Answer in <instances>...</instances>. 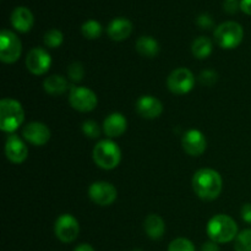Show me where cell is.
<instances>
[{
  "label": "cell",
  "mask_w": 251,
  "mask_h": 251,
  "mask_svg": "<svg viewBox=\"0 0 251 251\" xmlns=\"http://www.w3.org/2000/svg\"><path fill=\"white\" fill-rule=\"evenodd\" d=\"M222 176L211 168H202L194 174L193 188L196 195L206 201H212L222 191Z\"/></svg>",
  "instance_id": "cell-1"
},
{
  "label": "cell",
  "mask_w": 251,
  "mask_h": 251,
  "mask_svg": "<svg viewBox=\"0 0 251 251\" xmlns=\"http://www.w3.org/2000/svg\"><path fill=\"white\" fill-rule=\"evenodd\" d=\"M207 235L212 242L225 244L238 237V226L232 217L227 215H216L208 222Z\"/></svg>",
  "instance_id": "cell-2"
},
{
  "label": "cell",
  "mask_w": 251,
  "mask_h": 251,
  "mask_svg": "<svg viewBox=\"0 0 251 251\" xmlns=\"http://www.w3.org/2000/svg\"><path fill=\"white\" fill-rule=\"evenodd\" d=\"M25 112L19 100L4 98L0 102V129L5 132H14L24 123Z\"/></svg>",
  "instance_id": "cell-3"
},
{
  "label": "cell",
  "mask_w": 251,
  "mask_h": 251,
  "mask_svg": "<svg viewBox=\"0 0 251 251\" xmlns=\"http://www.w3.org/2000/svg\"><path fill=\"white\" fill-rule=\"evenodd\" d=\"M93 159L100 168L112 171L122 161V151L112 140H102L93 149Z\"/></svg>",
  "instance_id": "cell-4"
},
{
  "label": "cell",
  "mask_w": 251,
  "mask_h": 251,
  "mask_svg": "<svg viewBox=\"0 0 251 251\" xmlns=\"http://www.w3.org/2000/svg\"><path fill=\"white\" fill-rule=\"evenodd\" d=\"M244 29L238 22L227 21L221 24L215 31L216 43L223 49H234L242 43Z\"/></svg>",
  "instance_id": "cell-5"
},
{
  "label": "cell",
  "mask_w": 251,
  "mask_h": 251,
  "mask_svg": "<svg viewBox=\"0 0 251 251\" xmlns=\"http://www.w3.org/2000/svg\"><path fill=\"white\" fill-rule=\"evenodd\" d=\"M22 51V44L19 37L9 29L0 32V60L5 64H12L19 60Z\"/></svg>",
  "instance_id": "cell-6"
},
{
  "label": "cell",
  "mask_w": 251,
  "mask_h": 251,
  "mask_svg": "<svg viewBox=\"0 0 251 251\" xmlns=\"http://www.w3.org/2000/svg\"><path fill=\"white\" fill-rule=\"evenodd\" d=\"M69 102H70L71 107L75 110L87 113L97 107L98 98L96 93L90 88L71 86Z\"/></svg>",
  "instance_id": "cell-7"
},
{
  "label": "cell",
  "mask_w": 251,
  "mask_h": 251,
  "mask_svg": "<svg viewBox=\"0 0 251 251\" xmlns=\"http://www.w3.org/2000/svg\"><path fill=\"white\" fill-rule=\"evenodd\" d=\"M195 76L189 69L179 68L172 71L167 80V86L169 91L176 95H186L195 86Z\"/></svg>",
  "instance_id": "cell-8"
},
{
  "label": "cell",
  "mask_w": 251,
  "mask_h": 251,
  "mask_svg": "<svg viewBox=\"0 0 251 251\" xmlns=\"http://www.w3.org/2000/svg\"><path fill=\"white\" fill-rule=\"evenodd\" d=\"M88 196L100 206H109L117 200L118 191L113 184L108 181H96L88 189Z\"/></svg>",
  "instance_id": "cell-9"
},
{
  "label": "cell",
  "mask_w": 251,
  "mask_h": 251,
  "mask_svg": "<svg viewBox=\"0 0 251 251\" xmlns=\"http://www.w3.org/2000/svg\"><path fill=\"white\" fill-rule=\"evenodd\" d=\"M54 230H55L56 238L60 242L71 243L78 237L80 226H78L77 220L74 216L65 213L56 220Z\"/></svg>",
  "instance_id": "cell-10"
},
{
  "label": "cell",
  "mask_w": 251,
  "mask_h": 251,
  "mask_svg": "<svg viewBox=\"0 0 251 251\" xmlns=\"http://www.w3.org/2000/svg\"><path fill=\"white\" fill-rule=\"evenodd\" d=\"M51 56L43 48H33L26 58V66L33 75H44L50 69Z\"/></svg>",
  "instance_id": "cell-11"
},
{
  "label": "cell",
  "mask_w": 251,
  "mask_h": 251,
  "mask_svg": "<svg viewBox=\"0 0 251 251\" xmlns=\"http://www.w3.org/2000/svg\"><path fill=\"white\" fill-rule=\"evenodd\" d=\"M22 136L34 146H44L50 140V130L43 123L32 122L24 127Z\"/></svg>",
  "instance_id": "cell-12"
},
{
  "label": "cell",
  "mask_w": 251,
  "mask_h": 251,
  "mask_svg": "<svg viewBox=\"0 0 251 251\" xmlns=\"http://www.w3.org/2000/svg\"><path fill=\"white\" fill-rule=\"evenodd\" d=\"M183 149L188 154L193 157L201 156L207 149V141L205 135L199 130H189L183 137Z\"/></svg>",
  "instance_id": "cell-13"
},
{
  "label": "cell",
  "mask_w": 251,
  "mask_h": 251,
  "mask_svg": "<svg viewBox=\"0 0 251 251\" xmlns=\"http://www.w3.org/2000/svg\"><path fill=\"white\" fill-rule=\"evenodd\" d=\"M5 154L10 162L19 164L27 159L28 149L17 135H10L5 144Z\"/></svg>",
  "instance_id": "cell-14"
},
{
  "label": "cell",
  "mask_w": 251,
  "mask_h": 251,
  "mask_svg": "<svg viewBox=\"0 0 251 251\" xmlns=\"http://www.w3.org/2000/svg\"><path fill=\"white\" fill-rule=\"evenodd\" d=\"M136 110L145 119H156L163 112V105L153 96H142L136 102Z\"/></svg>",
  "instance_id": "cell-15"
},
{
  "label": "cell",
  "mask_w": 251,
  "mask_h": 251,
  "mask_svg": "<svg viewBox=\"0 0 251 251\" xmlns=\"http://www.w3.org/2000/svg\"><path fill=\"white\" fill-rule=\"evenodd\" d=\"M10 20H11L12 27L21 33L31 31V28L33 27V15H32L31 10L25 6L16 7L12 11Z\"/></svg>",
  "instance_id": "cell-16"
},
{
  "label": "cell",
  "mask_w": 251,
  "mask_h": 251,
  "mask_svg": "<svg viewBox=\"0 0 251 251\" xmlns=\"http://www.w3.org/2000/svg\"><path fill=\"white\" fill-rule=\"evenodd\" d=\"M127 120L120 113H113L105 118L103 123V131L108 137H119L126 131Z\"/></svg>",
  "instance_id": "cell-17"
},
{
  "label": "cell",
  "mask_w": 251,
  "mask_h": 251,
  "mask_svg": "<svg viewBox=\"0 0 251 251\" xmlns=\"http://www.w3.org/2000/svg\"><path fill=\"white\" fill-rule=\"evenodd\" d=\"M108 36L113 39V41H124L127 37L131 34L132 32V24L127 19L124 17H118L114 19L109 25H108Z\"/></svg>",
  "instance_id": "cell-18"
},
{
  "label": "cell",
  "mask_w": 251,
  "mask_h": 251,
  "mask_svg": "<svg viewBox=\"0 0 251 251\" xmlns=\"http://www.w3.org/2000/svg\"><path fill=\"white\" fill-rule=\"evenodd\" d=\"M145 232L149 235L151 239L157 240L161 239L163 237L164 232H166V225H164V221L162 220V217H159L158 215H149L145 220Z\"/></svg>",
  "instance_id": "cell-19"
},
{
  "label": "cell",
  "mask_w": 251,
  "mask_h": 251,
  "mask_svg": "<svg viewBox=\"0 0 251 251\" xmlns=\"http://www.w3.org/2000/svg\"><path fill=\"white\" fill-rule=\"evenodd\" d=\"M43 87L47 93L51 96H60L65 93L69 88L66 78L61 75H51L44 80Z\"/></svg>",
  "instance_id": "cell-20"
},
{
  "label": "cell",
  "mask_w": 251,
  "mask_h": 251,
  "mask_svg": "<svg viewBox=\"0 0 251 251\" xmlns=\"http://www.w3.org/2000/svg\"><path fill=\"white\" fill-rule=\"evenodd\" d=\"M136 50L145 58H154L159 51V44L153 37L142 36L136 41Z\"/></svg>",
  "instance_id": "cell-21"
},
{
  "label": "cell",
  "mask_w": 251,
  "mask_h": 251,
  "mask_svg": "<svg viewBox=\"0 0 251 251\" xmlns=\"http://www.w3.org/2000/svg\"><path fill=\"white\" fill-rule=\"evenodd\" d=\"M212 42L207 37H199L195 41L193 42V46H191V50L195 58L198 59H206L211 55L212 53Z\"/></svg>",
  "instance_id": "cell-22"
},
{
  "label": "cell",
  "mask_w": 251,
  "mask_h": 251,
  "mask_svg": "<svg viewBox=\"0 0 251 251\" xmlns=\"http://www.w3.org/2000/svg\"><path fill=\"white\" fill-rule=\"evenodd\" d=\"M83 37L87 39H97L102 34V26L96 20H88L81 27Z\"/></svg>",
  "instance_id": "cell-23"
},
{
  "label": "cell",
  "mask_w": 251,
  "mask_h": 251,
  "mask_svg": "<svg viewBox=\"0 0 251 251\" xmlns=\"http://www.w3.org/2000/svg\"><path fill=\"white\" fill-rule=\"evenodd\" d=\"M235 251H251V229H244L235 238Z\"/></svg>",
  "instance_id": "cell-24"
},
{
  "label": "cell",
  "mask_w": 251,
  "mask_h": 251,
  "mask_svg": "<svg viewBox=\"0 0 251 251\" xmlns=\"http://www.w3.org/2000/svg\"><path fill=\"white\" fill-rule=\"evenodd\" d=\"M64 41L63 33H61L59 29H49L48 32H46L44 34V44L49 48H58L61 46Z\"/></svg>",
  "instance_id": "cell-25"
},
{
  "label": "cell",
  "mask_w": 251,
  "mask_h": 251,
  "mask_svg": "<svg viewBox=\"0 0 251 251\" xmlns=\"http://www.w3.org/2000/svg\"><path fill=\"white\" fill-rule=\"evenodd\" d=\"M168 251H195V247L186 238H176L169 244Z\"/></svg>",
  "instance_id": "cell-26"
},
{
  "label": "cell",
  "mask_w": 251,
  "mask_h": 251,
  "mask_svg": "<svg viewBox=\"0 0 251 251\" xmlns=\"http://www.w3.org/2000/svg\"><path fill=\"white\" fill-rule=\"evenodd\" d=\"M83 75H85V69H83L82 64L78 63V61H75V63L69 65L68 76L71 81L78 82V81L82 80Z\"/></svg>",
  "instance_id": "cell-27"
},
{
  "label": "cell",
  "mask_w": 251,
  "mask_h": 251,
  "mask_svg": "<svg viewBox=\"0 0 251 251\" xmlns=\"http://www.w3.org/2000/svg\"><path fill=\"white\" fill-rule=\"evenodd\" d=\"M82 131L90 139H97L100 135V129L98 124L93 120H86L82 124Z\"/></svg>",
  "instance_id": "cell-28"
},
{
  "label": "cell",
  "mask_w": 251,
  "mask_h": 251,
  "mask_svg": "<svg viewBox=\"0 0 251 251\" xmlns=\"http://www.w3.org/2000/svg\"><path fill=\"white\" fill-rule=\"evenodd\" d=\"M218 75L216 71L213 70H205L200 74L199 76V81L202 83L203 86H212L213 83L217 82Z\"/></svg>",
  "instance_id": "cell-29"
},
{
  "label": "cell",
  "mask_w": 251,
  "mask_h": 251,
  "mask_svg": "<svg viewBox=\"0 0 251 251\" xmlns=\"http://www.w3.org/2000/svg\"><path fill=\"white\" fill-rule=\"evenodd\" d=\"M196 21H198L199 26H200L201 28H203V29L210 28V27L213 26L212 19H211L210 15H207V14L200 15V16L198 17V20H196Z\"/></svg>",
  "instance_id": "cell-30"
},
{
  "label": "cell",
  "mask_w": 251,
  "mask_h": 251,
  "mask_svg": "<svg viewBox=\"0 0 251 251\" xmlns=\"http://www.w3.org/2000/svg\"><path fill=\"white\" fill-rule=\"evenodd\" d=\"M240 9V2L238 4L237 0H227L225 2V10L228 12V14L233 15Z\"/></svg>",
  "instance_id": "cell-31"
},
{
  "label": "cell",
  "mask_w": 251,
  "mask_h": 251,
  "mask_svg": "<svg viewBox=\"0 0 251 251\" xmlns=\"http://www.w3.org/2000/svg\"><path fill=\"white\" fill-rule=\"evenodd\" d=\"M242 218L247 223L251 225V203H245L242 207Z\"/></svg>",
  "instance_id": "cell-32"
},
{
  "label": "cell",
  "mask_w": 251,
  "mask_h": 251,
  "mask_svg": "<svg viewBox=\"0 0 251 251\" xmlns=\"http://www.w3.org/2000/svg\"><path fill=\"white\" fill-rule=\"evenodd\" d=\"M201 251H220V248H218L217 243L208 242V243H205V244L202 245Z\"/></svg>",
  "instance_id": "cell-33"
},
{
  "label": "cell",
  "mask_w": 251,
  "mask_h": 251,
  "mask_svg": "<svg viewBox=\"0 0 251 251\" xmlns=\"http://www.w3.org/2000/svg\"><path fill=\"white\" fill-rule=\"evenodd\" d=\"M240 10L251 16V0H242L240 1Z\"/></svg>",
  "instance_id": "cell-34"
},
{
  "label": "cell",
  "mask_w": 251,
  "mask_h": 251,
  "mask_svg": "<svg viewBox=\"0 0 251 251\" xmlns=\"http://www.w3.org/2000/svg\"><path fill=\"white\" fill-rule=\"evenodd\" d=\"M74 251H95V249L90 244H81L78 247H76Z\"/></svg>",
  "instance_id": "cell-35"
},
{
  "label": "cell",
  "mask_w": 251,
  "mask_h": 251,
  "mask_svg": "<svg viewBox=\"0 0 251 251\" xmlns=\"http://www.w3.org/2000/svg\"><path fill=\"white\" fill-rule=\"evenodd\" d=\"M134 251H142V250H140V249H136V250H134Z\"/></svg>",
  "instance_id": "cell-36"
}]
</instances>
